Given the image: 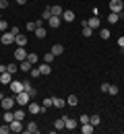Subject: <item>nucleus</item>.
Segmentation results:
<instances>
[{"label": "nucleus", "instance_id": "nucleus-4", "mask_svg": "<svg viewBox=\"0 0 124 134\" xmlns=\"http://www.w3.org/2000/svg\"><path fill=\"white\" fill-rule=\"evenodd\" d=\"M29 114H33V116H39V114H46V109H44L39 103H33V101H29Z\"/></svg>", "mask_w": 124, "mask_h": 134}, {"label": "nucleus", "instance_id": "nucleus-49", "mask_svg": "<svg viewBox=\"0 0 124 134\" xmlns=\"http://www.w3.org/2000/svg\"><path fill=\"white\" fill-rule=\"evenodd\" d=\"M17 2H19V4H25V2H27V0H17Z\"/></svg>", "mask_w": 124, "mask_h": 134}, {"label": "nucleus", "instance_id": "nucleus-52", "mask_svg": "<svg viewBox=\"0 0 124 134\" xmlns=\"http://www.w3.org/2000/svg\"><path fill=\"white\" fill-rule=\"evenodd\" d=\"M122 50H124V48H122Z\"/></svg>", "mask_w": 124, "mask_h": 134}, {"label": "nucleus", "instance_id": "nucleus-45", "mask_svg": "<svg viewBox=\"0 0 124 134\" xmlns=\"http://www.w3.org/2000/svg\"><path fill=\"white\" fill-rule=\"evenodd\" d=\"M29 95H31V97H35V95H37V89H33V87H31V89H29Z\"/></svg>", "mask_w": 124, "mask_h": 134}, {"label": "nucleus", "instance_id": "nucleus-42", "mask_svg": "<svg viewBox=\"0 0 124 134\" xmlns=\"http://www.w3.org/2000/svg\"><path fill=\"white\" fill-rule=\"evenodd\" d=\"M4 8H8V0H0V10H4Z\"/></svg>", "mask_w": 124, "mask_h": 134}, {"label": "nucleus", "instance_id": "nucleus-23", "mask_svg": "<svg viewBox=\"0 0 124 134\" xmlns=\"http://www.w3.org/2000/svg\"><path fill=\"white\" fill-rule=\"evenodd\" d=\"M13 120H15V114H13L10 109H4V122H6V124H10Z\"/></svg>", "mask_w": 124, "mask_h": 134}, {"label": "nucleus", "instance_id": "nucleus-2", "mask_svg": "<svg viewBox=\"0 0 124 134\" xmlns=\"http://www.w3.org/2000/svg\"><path fill=\"white\" fill-rule=\"evenodd\" d=\"M122 10H124V2L122 0H110V13L122 15Z\"/></svg>", "mask_w": 124, "mask_h": 134}, {"label": "nucleus", "instance_id": "nucleus-6", "mask_svg": "<svg viewBox=\"0 0 124 134\" xmlns=\"http://www.w3.org/2000/svg\"><path fill=\"white\" fill-rule=\"evenodd\" d=\"M10 91H13V95H17V93H21V91H25L23 81H13V83H10Z\"/></svg>", "mask_w": 124, "mask_h": 134}, {"label": "nucleus", "instance_id": "nucleus-38", "mask_svg": "<svg viewBox=\"0 0 124 134\" xmlns=\"http://www.w3.org/2000/svg\"><path fill=\"white\" fill-rule=\"evenodd\" d=\"M6 70H8L10 74H15V72L19 70V66H17V64H6Z\"/></svg>", "mask_w": 124, "mask_h": 134}, {"label": "nucleus", "instance_id": "nucleus-34", "mask_svg": "<svg viewBox=\"0 0 124 134\" xmlns=\"http://www.w3.org/2000/svg\"><path fill=\"white\" fill-rule=\"evenodd\" d=\"M50 17H52V8L48 6V8H46V10L41 13V19H44V21H48V19H50Z\"/></svg>", "mask_w": 124, "mask_h": 134}, {"label": "nucleus", "instance_id": "nucleus-29", "mask_svg": "<svg viewBox=\"0 0 124 134\" xmlns=\"http://www.w3.org/2000/svg\"><path fill=\"white\" fill-rule=\"evenodd\" d=\"M50 8H52V15H54V17H62V6L56 4V6H50Z\"/></svg>", "mask_w": 124, "mask_h": 134}, {"label": "nucleus", "instance_id": "nucleus-40", "mask_svg": "<svg viewBox=\"0 0 124 134\" xmlns=\"http://www.w3.org/2000/svg\"><path fill=\"white\" fill-rule=\"evenodd\" d=\"M6 29H8V23H6L4 19H0V33H4Z\"/></svg>", "mask_w": 124, "mask_h": 134}, {"label": "nucleus", "instance_id": "nucleus-5", "mask_svg": "<svg viewBox=\"0 0 124 134\" xmlns=\"http://www.w3.org/2000/svg\"><path fill=\"white\" fill-rule=\"evenodd\" d=\"M8 126H10V132H23V130H25V126H23L21 120H13Z\"/></svg>", "mask_w": 124, "mask_h": 134}, {"label": "nucleus", "instance_id": "nucleus-18", "mask_svg": "<svg viewBox=\"0 0 124 134\" xmlns=\"http://www.w3.org/2000/svg\"><path fill=\"white\" fill-rule=\"evenodd\" d=\"M31 68H33V64H31L29 60H23V62L19 64V70H23V72H29Z\"/></svg>", "mask_w": 124, "mask_h": 134}, {"label": "nucleus", "instance_id": "nucleus-12", "mask_svg": "<svg viewBox=\"0 0 124 134\" xmlns=\"http://www.w3.org/2000/svg\"><path fill=\"white\" fill-rule=\"evenodd\" d=\"M60 23H62V17H50L48 19V25H50V27H52V29H58V27H60Z\"/></svg>", "mask_w": 124, "mask_h": 134}, {"label": "nucleus", "instance_id": "nucleus-22", "mask_svg": "<svg viewBox=\"0 0 124 134\" xmlns=\"http://www.w3.org/2000/svg\"><path fill=\"white\" fill-rule=\"evenodd\" d=\"M27 60H29V62H31V64L35 66L37 62H39V56H37L35 52H29V54H27Z\"/></svg>", "mask_w": 124, "mask_h": 134}, {"label": "nucleus", "instance_id": "nucleus-13", "mask_svg": "<svg viewBox=\"0 0 124 134\" xmlns=\"http://www.w3.org/2000/svg\"><path fill=\"white\" fill-rule=\"evenodd\" d=\"M79 130H81L83 134H93V132H95V126H93V124H81Z\"/></svg>", "mask_w": 124, "mask_h": 134}, {"label": "nucleus", "instance_id": "nucleus-39", "mask_svg": "<svg viewBox=\"0 0 124 134\" xmlns=\"http://www.w3.org/2000/svg\"><path fill=\"white\" fill-rule=\"evenodd\" d=\"M107 93H110V95H118V93H120V89H118L116 85H110V91H107Z\"/></svg>", "mask_w": 124, "mask_h": 134}, {"label": "nucleus", "instance_id": "nucleus-20", "mask_svg": "<svg viewBox=\"0 0 124 134\" xmlns=\"http://www.w3.org/2000/svg\"><path fill=\"white\" fill-rule=\"evenodd\" d=\"M93 33H95V31L87 25V21H83V37H91Z\"/></svg>", "mask_w": 124, "mask_h": 134}, {"label": "nucleus", "instance_id": "nucleus-8", "mask_svg": "<svg viewBox=\"0 0 124 134\" xmlns=\"http://www.w3.org/2000/svg\"><path fill=\"white\" fill-rule=\"evenodd\" d=\"M15 37H17V35L10 33V31H8V33H2V35H0V39H2V43H4V46H10V43L15 41Z\"/></svg>", "mask_w": 124, "mask_h": 134}, {"label": "nucleus", "instance_id": "nucleus-47", "mask_svg": "<svg viewBox=\"0 0 124 134\" xmlns=\"http://www.w3.org/2000/svg\"><path fill=\"white\" fill-rule=\"evenodd\" d=\"M2 72H8V70H6V64H2V66H0V74H2Z\"/></svg>", "mask_w": 124, "mask_h": 134}, {"label": "nucleus", "instance_id": "nucleus-25", "mask_svg": "<svg viewBox=\"0 0 124 134\" xmlns=\"http://www.w3.org/2000/svg\"><path fill=\"white\" fill-rule=\"evenodd\" d=\"M54 58H56V56H54L52 52H46V54H44V62H46V64H52Z\"/></svg>", "mask_w": 124, "mask_h": 134}, {"label": "nucleus", "instance_id": "nucleus-11", "mask_svg": "<svg viewBox=\"0 0 124 134\" xmlns=\"http://www.w3.org/2000/svg\"><path fill=\"white\" fill-rule=\"evenodd\" d=\"M0 103H2V109H13V105H15L17 101L13 99V95H10V97H4Z\"/></svg>", "mask_w": 124, "mask_h": 134}, {"label": "nucleus", "instance_id": "nucleus-37", "mask_svg": "<svg viewBox=\"0 0 124 134\" xmlns=\"http://www.w3.org/2000/svg\"><path fill=\"white\" fill-rule=\"evenodd\" d=\"M37 29V21H29L27 23V31H35Z\"/></svg>", "mask_w": 124, "mask_h": 134}, {"label": "nucleus", "instance_id": "nucleus-24", "mask_svg": "<svg viewBox=\"0 0 124 134\" xmlns=\"http://www.w3.org/2000/svg\"><path fill=\"white\" fill-rule=\"evenodd\" d=\"M118 19H120L118 13H110V15H107V23H110V25H114V23H118Z\"/></svg>", "mask_w": 124, "mask_h": 134}, {"label": "nucleus", "instance_id": "nucleus-16", "mask_svg": "<svg viewBox=\"0 0 124 134\" xmlns=\"http://www.w3.org/2000/svg\"><path fill=\"white\" fill-rule=\"evenodd\" d=\"M37 68H39V72H41V76H44V74L48 76V74L52 72V66H50V64H46V62H41V64H39Z\"/></svg>", "mask_w": 124, "mask_h": 134}, {"label": "nucleus", "instance_id": "nucleus-9", "mask_svg": "<svg viewBox=\"0 0 124 134\" xmlns=\"http://www.w3.org/2000/svg\"><path fill=\"white\" fill-rule=\"evenodd\" d=\"M27 54H29V52L25 50V48H17V50H15V58H17L19 62H23V60H27Z\"/></svg>", "mask_w": 124, "mask_h": 134}, {"label": "nucleus", "instance_id": "nucleus-30", "mask_svg": "<svg viewBox=\"0 0 124 134\" xmlns=\"http://www.w3.org/2000/svg\"><path fill=\"white\" fill-rule=\"evenodd\" d=\"M89 124H93V126L97 128V126L101 124V118H99V116H91V118H89Z\"/></svg>", "mask_w": 124, "mask_h": 134}, {"label": "nucleus", "instance_id": "nucleus-10", "mask_svg": "<svg viewBox=\"0 0 124 134\" xmlns=\"http://www.w3.org/2000/svg\"><path fill=\"white\" fill-rule=\"evenodd\" d=\"M87 25L93 29V31H95V29H99V27H101V21H99V17H95V15H93V17L87 21Z\"/></svg>", "mask_w": 124, "mask_h": 134}, {"label": "nucleus", "instance_id": "nucleus-36", "mask_svg": "<svg viewBox=\"0 0 124 134\" xmlns=\"http://www.w3.org/2000/svg\"><path fill=\"white\" fill-rule=\"evenodd\" d=\"M41 107H44V109H48V107H54L52 97H50V99H44V101H41Z\"/></svg>", "mask_w": 124, "mask_h": 134}, {"label": "nucleus", "instance_id": "nucleus-51", "mask_svg": "<svg viewBox=\"0 0 124 134\" xmlns=\"http://www.w3.org/2000/svg\"><path fill=\"white\" fill-rule=\"evenodd\" d=\"M0 19H2V15H0Z\"/></svg>", "mask_w": 124, "mask_h": 134}, {"label": "nucleus", "instance_id": "nucleus-48", "mask_svg": "<svg viewBox=\"0 0 124 134\" xmlns=\"http://www.w3.org/2000/svg\"><path fill=\"white\" fill-rule=\"evenodd\" d=\"M2 99H4V93H2V91H0V101H2Z\"/></svg>", "mask_w": 124, "mask_h": 134}, {"label": "nucleus", "instance_id": "nucleus-41", "mask_svg": "<svg viewBox=\"0 0 124 134\" xmlns=\"http://www.w3.org/2000/svg\"><path fill=\"white\" fill-rule=\"evenodd\" d=\"M89 118L91 116H79V124H89Z\"/></svg>", "mask_w": 124, "mask_h": 134}, {"label": "nucleus", "instance_id": "nucleus-44", "mask_svg": "<svg viewBox=\"0 0 124 134\" xmlns=\"http://www.w3.org/2000/svg\"><path fill=\"white\" fill-rule=\"evenodd\" d=\"M23 87H25V91L29 93V89H31V83H27V81H23Z\"/></svg>", "mask_w": 124, "mask_h": 134}, {"label": "nucleus", "instance_id": "nucleus-46", "mask_svg": "<svg viewBox=\"0 0 124 134\" xmlns=\"http://www.w3.org/2000/svg\"><path fill=\"white\" fill-rule=\"evenodd\" d=\"M118 46H120V48H124V35H122V37H118Z\"/></svg>", "mask_w": 124, "mask_h": 134}, {"label": "nucleus", "instance_id": "nucleus-32", "mask_svg": "<svg viewBox=\"0 0 124 134\" xmlns=\"http://www.w3.org/2000/svg\"><path fill=\"white\" fill-rule=\"evenodd\" d=\"M66 103H68V105H77V103H79V97H77V95H68V97H66Z\"/></svg>", "mask_w": 124, "mask_h": 134}, {"label": "nucleus", "instance_id": "nucleus-31", "mask_svg": "<svg viewBox=\"0 0 124 134\" xmlns=\"http://www.w3.org/2000/svg\"><path fill=\"white\" fill-rule=\"evenodd\" d=\"M33 33H35L37 37H39V39H44V37L48 35V33H46V29H44V27H37V29H35V31H33Z\"/></svg>", "mask_w": 124, "mask_h": 134}, {"label": "nucleus", "instance_id": "nucleus-26", "mask_svg": "<svg viewBox=\"0 0 124 134\" xmlns=\"http://www.w3.org/2000/svg\"><path fill=\"white\" fill-rule=\"evenodd\" d=\"M54 128H56V130H64V118H58V120L54 122Z\"/></svg>", "mask_w": 124, "mask_h": 134}, {"label": "nucleus", "instance_id": "nucleus-1", "mask_svg": "<svg viewBox=\"0 0 124 134\" xmlns=\"http://www.w3.org/2000/svg\"><path fill=\"white\" fill-rule=\"evenodd\" d=\"M29 97H31V95H29L27 91H21V93L15 95V101H17L21 107H25V105H29Z\"/></svg>", "mask_w": 124, "mask_h": 134}, {"label": "nucleus", "instance_id": "nucleus-28", "mask_svg": "<svg viewBox=\"0 0 124 134\" xmlns=\"http://www.w3.org/2000/svg\"><path fill=\"white\" fill-rule=\"evenodd\" d=\"M13 114H15V120H21V122H23V120H25V116H27L23 109H15Z\"/></svg>", "mask_w": 124, "mask_h": 134}, {"label": "nucleus", "instance_id": "nucleus-17", "mask_svg": "<svg viewBox=\"0 0 124 134\" xmlns=\"http://www.w3.org/2000/svg\"><path fill=\"white\" fill-rule=\"evenodd\" d=\"M10 81H13V74L10 72H2L0 74V83L2 85H10Z\"/></svg>", "mask_w": 124, "mask_h": 134}, {"label": "nucleus", "instance_id": "nucleus-33", "mask_svg": "<svg viewBox=\"0 0 124 134\" xmlns=\"http://www.w3.org/2000/svg\"><path fill=\"white\" fill-rule=\"evenodd\" d=\"M29 74H31V79H39V76H41V72H39V68H31V70H29Z\"/></svg>", "mask_w": 124, "mask_h": 134}, {"label": "nucleus", "instance_id": "nucleus-19", "mask_svg": "<svg viewBox=\"0 0 124 134\" xmlns=\"http://www.w3.org/2000/svg\"><path fill=\"white\" fill-rule=\"evenodd\" d=\"M52 103H54V107H56V109H62V107L66 105V101L60 99V97H52Z\"/></svg>", "mask_w": 124, "mask_h": 134}, {"label": "nucleus", "instance_id": "nucleus-14", "mask_svg": "<svg viewBox=\"0 0 124 134\" xmlns=\"http://www.w3.org/2000/svg\"><path fill=\"white\" fill-rule=\"evenodd\" d=\"M50 52H52L54 56H62V54H64V46H62V43H54Z\"/></svg>", "mask_w": 124, "mask_h": 134}, {"label": "nucleus", "instance_id": "nucleus-15", "mask_svg": "<svg viewBox=\"0 0 124 134\" xmlns=\"http://www.w3.org/2000/svg\"><path fill=\"white\" fill-rule=\"evenodd\" d=\"M15 43H17L19 48H25V46H27V35H21V33H19L17 37H15Z\"/></svg>", "mask_w": 124, "mask_h": 134}, {"label": "nucleus", "instance_id": "nucleus-50", "mask_svg": "<svg viewBox=\"0 0 124 134\" xmlns=\"http://www.w3.org/2000/svg\"><path fill=\"white\" fill-rule=\"evenodd\" d=\"M0 43H2V39H0Z\"/></svg>", "mask_w": 124, "mask_h": 134}, {"label": "nucleus", "instance_id": "nucleus-7", "mask_svg": "<svg viewBox=\"0 0 124 134\" xmlns=\"http://www.w3.org/2000/svg\"><path fill=\"white\" fill-rule=\"evenodd\" d=\"M25 134H37L39 132V126H37V122H29L27 126H25V130H23Z\"/></svg>", "mask_w": 124, "mask_h": 134}, {"label": "nucleus", "instance_id": "nucleus-21", "mask_svg": "<svg viewBox=\"0 0 124 134\" xmlns=\"http://www.w3.org/2000/svg\"><path fill=\"white\" fill-rule=\"evenodd\" d=\"M62 19H64L66 23H72V21H74V13H72V10H64V13H62Z\"/></svg>", "mask_w": 124, "mask_h": 134}, {"label": "nucleus", "instance_id": "nucleus-27", "mask_svg": "<svg viewBox=\"0 0 124 134\" xmlns=\"http://www.w3.org/2000/svg\"><path fill=\"white\" fill-rule=\"evenodd\" d=\"M99 37H101V39H110V29H106V27H99Z\"/></svg>", "mask_w": 124, "mask_h": 134}, {"label": "nucleus", "instance_id": "nucleus-3", "mask_svg": "<svg viewBox=\"0 0 124 134\" xmlns=\"http://www.w3.org/2000/svg\"><path fill=\"white\" fill-rule=\"evenodd\" d=\"M64 118V130H77L79 128V122L74 118H68V116H62Z\"/></svg>", "mask_w": 124, "mask_h": 134}, {"label": "nucleus", "instance_id": "nucleus-43", "mask_svg": "<svg viewBox=\"0 0 124 134\" xmlns=\"http://www.w3.org/2000/svg\"><path fill=\"white\" fill-rule=\"evenodd\" d=\"M99 89H101L104 93H107V91H110V83H101V87H99Z\"/></svg>", "mask_w": 124, "mask_h": 134}, {"label": "nucleus", "instance_id": "nucleus-35", "mask_svg": "<svg viewBox=\"0 0 124 134\" xmlns=\"http://www.w3.org/2000/svg\"><path fill=\"white\" fill-rule=\"evenodd\" d=\"M8 132H10V126H8L6 122H4V124H0V134H8Z\"/></svg>", "mask_w": 124, "mask_h": 134}]
</instances>
